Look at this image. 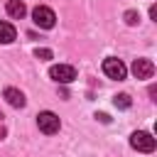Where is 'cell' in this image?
<instances>
[{
	"label": "cell",
	"instance_id": "cell-1",
	"mask_svg": "<svg viewBox=\"0 0 157 157\" xmlns=\"http://www.w3.org/2000/svg\"><path fill=\"white\" fill-rule=\"evenodd\" d=\"M37 128H39L44 135H54V132H59L61 120H59L56 113H52V110H42V113L37 115Z\"/></svg>",
	"mask_w": 157,
	"mask_h": 157
},
{
	"label": "cell",
	"instance_id": "cell-2",
	"mask_svg": "<svg viewBox=\"0 0 157 157\" xmlns=\"http://www.w3.org/2000/svg\"><path fill=\"white\" fill-rule=\"evenodd\" d=\"M32 20H34V25L42 27V29H52L54 22H56L54 12H52L49 7H44V5H37V7L32 10Z\"/></svg>",
	"mask_w": 157,
	"mask_h": 157
},
{
	"label": "cell",
	"instance_id": "cell-3",
	"mask_svg": "<svg viewBox=\"0 0 157 157\" xmlns=\"http://www.w3.org/2000/svg\"><path fill=\"white\" fill-rule=\"evenodd\" d=\"M103 74H105L108 78L123 81V78H125V74H128V69H125V64H123L120 59H115V56H108V59L103 61Z\"/></svg>",
	"mask_w": 157,
	"mask_h": 157
},
{
	"label": "cell",
	"instance_id": "cell-4",
	"mask_svg": "<svg viewBox=\"0 0 157 157\" xmlns=\"http://www.w3.org/2000/svg\"><path fill=\"white\" fill-rule=\"evenodd\" d=\"M130 145H132L137 152H152V150H155V137H152L150 132H145V130H135V132L130 135Z\"/></svg>",
	"mask_w": 157,
	"mask_h": 157
},
{
	"label": "cell",
	"instance_id": "cell-5",
	"mask_svg": "<svg viewBox=\"0 0 157 157\" xmlns=\"http://www.w3.org/2000/svg\"><path fill=\"white\" fill-rule=\"evenodd\" d=\"M49 76H52L56 83H71V81L76 78V69L69 66V64H56V66L49 69Z\"/></svg>",
	"mask_w": 157,
	"mask_h": 157
},
{
	"label": "cell",
	"instance_id": "cell-6",
	"mask_svg": "<svg viewBox=\"0 0 157 157\" xmlns=\"http://www.w3.org/2000/svg\"><path fill=\"white\" fill-rule=\"evenodd\" d=\"M132 74H135V78H152L155 64L150 59H135L132 61Z\"/></svg>",
	"mask_w": 157,
	"mask_h": 157
},
{
	"label": "cell",
	"instance_id": "cell-7",
	"mask_svg": "<svg viewBox=\"0 0 157 157\" xmlns=\"http://www.w3.org/2000/svg\"><path fill=\"white\" fill-rule=\"evenodd\" d=\"M2 96H5V101H7L12 108H25V103H27V101H25V93H22V91H17V88H12V86H10V88H5V91H2Z\"/></svg>",
	"mask_w": 157,
	"mask_h": 157
},
{
	"label": "cell",
	"instance_id": "cell-8",
	"mask_svg": "<svg viewBox=\"0 0 157 157\" xmlns=\"http://www.w3.org/2000/svg\"><path fill=\"white\" fill-rule=\"evenodd\" d=\"M25 12H27V7H25V2H22V0H7V15H10V17L22 20V17H25Z\"/></svg>",
	"mask_w": 157,
	"mask_h": 157
},
{
	"label": "cell",
	"instance_id": "cell-9",
	"mask_svg": "<svg viewBox=\"0 0 157 157\" xmlns=\"http://www.w3.org/2000/svg\"><path fill=\"white\" fill-rule=\"evenodd\" d=\"M15 37H17L15 27L10 22H0V44H10V42H15Z\"/></svg>",
	"mask_w": 157,
	"mask_h": 157
},
{
	"label": "cell",
	"instance_id": "cell-10",
	"mask_svg": "<svg viewBox=\"0 0 157 157\" xmlns=\"http://www.w3.org/2000/svg\"><path fill=\"white\" fill-rule=\"evenodd\" d=\"M113 103H115V108H123V110L132 105V101H130V96H128V93H118V96L113 98Z\"/></svg>",
	"mask_w": 157,
	"mask_h": 157
},
{
	"label": "cell",
	"instance_id": "cell-11",
	"mask_svg": "<svg viewBox=\"0 0 157 157\" xmlns=\"http://www.w3.org/2000/svg\"><path fill=\"white\" fill-rule=\"evenodd\" d=\"M34 56L42 59V61H47V59H52L54 54H52V49H34Z\"/></svg>",
	"mask_w": 157,
	"mask_h": 157
},
{
	"label": "cell",
	"instance_id": "cell-12",
	"mask_svg": "<svg viewBox=\"0 0 157 157\" xmlns=\"http://www.w3.org/2000/svg\"><path fill=\"white\" fill-rule=\"evenodd\" d=\"M137 20H140V17H137L135 10H128V12H125V22H128V25H137Z\"/></svg>",
	"mask_w": 157,
	"mask_h": 157
},
{
	"label": "cell",
	"instance_id": "cell-13",
	"mask_svg": "<svg viewBox=\"0 0 157 157\" xmlns=\"http://www.w3.org/2000/svg\"><path fill=\"white\" fill-rule=\"evenodd\" d=\"M150 17H152V20H157V7H155V5L150 7Z\"/></svg>",
	"mask_w": 157,
	"mask_h": 157
},
{
	"label": "cell",
	"instance_id": "cell-14",
	"mask_svg": "<svg viewBox=\"0 0 157 157\" xmlns=\"http://www.w3.org/2000/svg\"><path fill=\"white\" fill-rule=\"evenodd\" d=\"M96 118H101V123H108V120H110V118H108V115H105V113H98V115H96Z\"/></svg>",
	"mask_w": 157,
	"mask_h": 157
},
{
	"label": "cell",
	"instance_id": "cell-15",
	"mask_svg": "<svg viewBox=\"0 0 157 157\" xmlns=\"http://www.w3.org/2000/svg\"><path fill=\"white\" fill-rule=\"evenodd\" d=\"M5 132H7V130H5V128H2V125H0V140H2V137H5Z\"/></svg>",
	"mask_w": 157,
	"mask_h": 157
}]
</instances>
